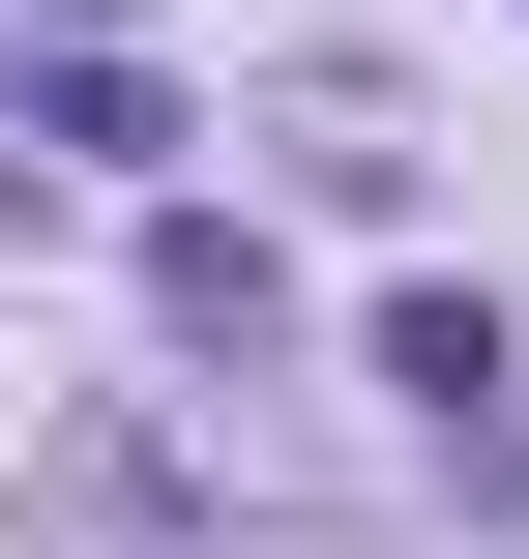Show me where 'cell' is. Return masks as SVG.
I'll return each mask as SVG.
<instances>
[{"mask_svg":"<svg viewBox=\"0 0 529 559\" xmlns=\"http://www.w3.org/2000/svg\"><path fill=\"white\" fill-rule=\"evenodd\" d=\"M383 383H412L471 472H501V295H383Z\"/></svg>","mask_w":529,"mask_h":559,"instance_id":"7a4b0ae2","label":"cell"},{"mask_svg":"<svg viewBox=\"0 0 529 559\" xmlns=\"http://www.w3.org/2000/svg\"><path fill=\"white\" fill-rule=\"evenodd\" d=\"M147 324H177V354H265V236H236V206H147Z\"/></svg>","mask_w":529,"mask_h":559,"instance_id":"6da1fadb","label":"cell"}]
</instances>
